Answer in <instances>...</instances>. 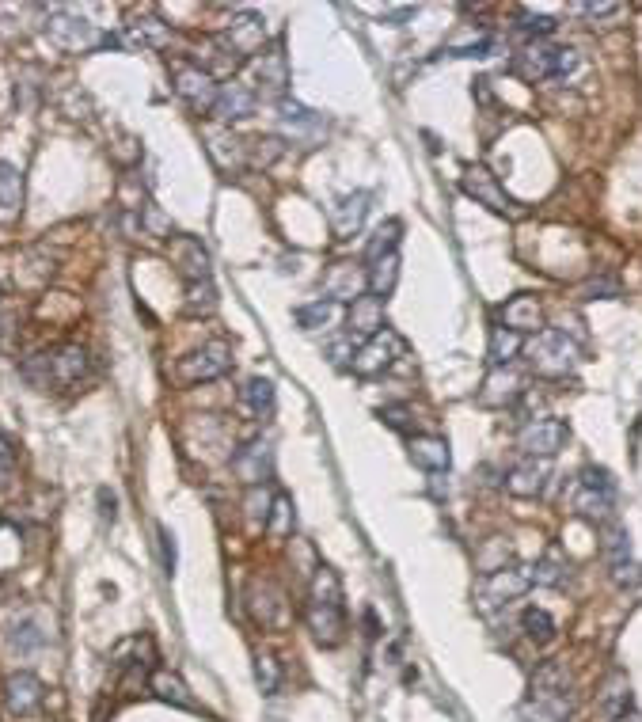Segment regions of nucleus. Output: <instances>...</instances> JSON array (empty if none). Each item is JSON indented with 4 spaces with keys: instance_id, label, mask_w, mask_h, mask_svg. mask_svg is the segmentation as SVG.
<instances>
[{
    "instance_id": "1",
    "label": "nucleus",
    "mask_w": 642,
    "mask_h": 722,
    "mask_svg": "<svg viewBox=\"0 0 642 722\" xmlns=\"http://www.w3.org/2000/svg\"><path fill=\"white\" fill-rule=\"evenodd\" d=\"M308 631L316 635L320 646H339L346 639V605H342V582L331 567H320L308 589V605H304Z\"/></svg>"
},
{
    "instance_id": "2",
    "label": "nucleus",
    "mask_w": 642,
    "mask_h": 722,
    "mask_svg": "<svg viewBox=\"0 0 642 722\" xmlns=\"http://www.w3.org/2000/svg\"><path fill=\"white\" fill-rule=\"evenodd\" d=\"M574 711V692H570V673L563 662H544L532 673L529 696L521 703L525 722H567Z\"/></svg>"
},
{
    "instance_id": "3",
    "label": "nucleus",
    "mask_w": 642,
    "mask_h": 722,
    "mask_svg": "<svg viewBox=\"0 0 642 722\" xmlns=\"http://www.w3.org/2000/svg\"><path fill=\"white\" fill-rule=\"evenodd\" d=\"M88 373V354L76 342H61L54 350L23 361V377L35 388H73L76 380Z\"/></svg>"
},
{
    "instance_id": "4",
    "label": "nucleus",
    "mask_w": 642,
    "mask_h": 722,
    "mask_svg": "<svg viewBox=\"0 0 642 722\" xmlns=\"http://www.w3.org/2000/svg\"><path fill=\"white\" fill-rule=\"evenodd\" d=\"M612 506H616V479L608 468H597V464H586L578 472V483H574V494H570V510L586 521H608L612 517Z\"/></svg>"
},
{
    "instance_id": "5",
    "label": "nucleus",
    "mask_w": 642,
    "mask_h": 722,
    "mask_svg": "<svg viewBox=\"0 0 642 722\" xmlns=\"http://www.w3.org/2000/svg\"><path fill=\"white\" fill-rule=\"evenodd\" d=\"M529 361L532 369L540 373V377H567L570 369L578 365V346L570 339L567 331H559V327H544V331H536L529 339Z\"/></svg>"
},
{
    "instance_id": "6",
    "label": "nucleus",
    "mask_w": 642,
    "mask_h": 722,
    "mask_svg": "<svg viewBox=\"0 0 642 722\" xmlns=\"http://www.w3.org/2000/svg\"><path fill=\"white\" fill-rule=\"evenodd\" d=\"M513 69L525 76V80H563L578 69V54L570 46H544V42H532L525 54H517Z\"/></svg>"
},
{
    "instance_id": "7",
    "label": "nucleus",
    "mask_w": 642,
    "mask_h": 722,
    "mask_svg": "<svg viewBox=\"0 0 642 722\" xmlns=\"http://www.w3.org/2000/svg\"><path fill=\"white\" fill-rule=\"evenodd\" d=\"M532 586V567H502L487 574L483 578V586L475 593V608L483 612V616H491L498 608L513 605L521 593H529Z\"/></svg>"
},
{
    "instance_id": "8",
    "label": "nucleus",
    "mask_w": 642,
    "mask_h": 722,
    "mask_svg": "<svg viewBox=\"0 0 642 722\" xmlns=\"http://www.w3.org/2000/svg\"><path fill=\"white\" fill-rule=\"evenodd\" d=\"M228 365H232V346L225 339H213L206 346H198V350H190L187 358H179L175 377L183 384H206V380L225 377Z\"/></svg>"
},
{
    "instance_id": "9",
    "label": "nucleus",
    "mask_w": 642,
    "mask_h": 722,
    "mask_svg": "<svg viewBox=\"0 0 642 722\" xmlns=\"http://www.w3.org/2000/svg\"><path fill=\"white\" fill-rule=\"evenodd\" d=\"M46 35H50L54 46L69 50V54H84V50H95V46H114L111 35H103L95 23H88L84 16H69V12H57V16H50Z\"/></svg>"
},
{
    "instance_id": "10",
    "label": "nucleus",
    "mask_w": 642,
    "mask_h": 722,
    "mask_svg": "<svg viewBox=\"0 0 642 722\" xmlns=\"http://www.w3.org/2000/svg\"><path fill=\"white\" fill-rule=\"evenodd\" d=\"M570 430L563 418H529L517 434V449L525 456H536V460H551L567 449Z\"/></svg>"
},
{
    "instance_id": "11",
    "label": "nucleus",
    "mask_w": 642,
    "mask_h": 722,
    "mask_svg": "<svg viewBox=\"0 0 642 722\" xmlns=\"http://www.w3.org/2000/svg\"><path fill=\"white\" fill-rule=\"evenodd\" d=\"M460 187L468 198H475L479 206H487L491 213H502V217H521V206L513 202L506 187L498 183V175L491 168H483V164H475V168L464 171V179H460Z\"/></svg>"
},
{
    "instance_id": "12",
    "label": "nucleus",
    "mask_w": 642,
    "mask_h": 722,
    "mask_svg": "<svg viewBox=\"0 0 642 722\" xmlns=\"http://www.w3.org/2000/svg\"><path fill=\"white\" fill-rule=\"evenodd\" d=\"M399 354H403V339H399L396 331L384 327V331H377L373 339H365L358 350H354V365H350V369H354L358 377H377Z\"/></svg>"
},
{
    "instance_id": "13",
    "label": "nucleus",
    "mask_w": 642,
    "mask_h": 722,
    "mask_svg": "<svg viewBox=\"0 0 642 722\" xmlns=\"http://www.w3.org/2000/svg\"><path fill=\"white\" fill-rule=\"evenodd\" d=\"M266 42V27L259 16H236L232 19V27H228L225 35L217 38V46L228 54V61H247V57H255L259 50H263Z\"/></svg>"
},
{
    "instance_id": "14",
    "label": "nucleus",
    "mask_w": 642,
    "mask_h": 722,
    "mask_svg": "<svg viewBox=\"0 0 642 722\" xmlns=\"http://www.w3.org/2000/svg\"><path fill=\"white\" fill-rule=\"evenodd\" d=\"M270 468H274V456H270V441L266 437H251L232 456V472L240 475L247 487H263L266 479H270Z\"/></svg>"
},
{
    "instance_id": "15",
    "label": "nucleus",
    "mask_w": 642,
    "mask_h": 722,
    "mask_svg": "<svg viewBox=\"0 0 642 722\" xmlns=\"http://www.w3.org/2000/svg\"><path fill=\"white\" fill-rule=\"evenodd\" d=\"M175 92L179 99L194 107V111H213V103H217V84H213V73L202 69V65H183L179 73H175Z\"/></svg>"
},
{
    "instance_id": "16",
    "label": "nucleus",
    "mask_w": 642,
    "mask_h": 722,
    "mask_svg": "<svg viewBox=\"0 0 642 722\" xmlns=\"http://www.w3.org/2000/svg\"><path fill=\"white\" fill-rule=\"evenodd\" d=\"M46 700V684L38 681L35 673H12L8 681H4V707L19 715V719H27V715H35L38 707Z\"/></svg>"
},
{
    "instance_id": "17",
    "label": "nucleus",
    "mask_w": 642,
    "mask_h": 722,
    "mask_svg": "<svg viewBox=\"0 0 642 722\" xmlns=\"http://www.w3.org/2000/svg\"><path fill=\"white\" fill-rule=\"evenodd\" d=\"M369 202H373V194H369V190H350V194H342L339 202L331 206V228H335V236H339V240H350V236L365 225V217H369Z\"/></svg>"
},
{
    "instance_id": "18",
    "label": "nucleus",
    "mask_w": 642,
    "mask_h": 722,
    "mask_svg": "<svg viewBox=\"0 0 642 722\" xmlns=\"http://www.w3.org/2000/svg\"><path fill=\"white\" fill-rule=\"evenodd\" d=\"M551 479L548 460H536V456H525L521 464H513L510 475H506V491L517 494V498H540L544 487Z\"/></svg>"
},
{
    "instance_id": "19",
    "label": "nucleus",
    "mask_w": 642,
    "mask_h": 722,
    "mask_svg": "<svg viewBox=\"0 0 642 722\" xmlns=\"http://www.w3.org/2000/svg\"><path fill=\"white\" fill-rule=\"evenodd\" d=\"M247 608L263 627H282L285 624V593L274 582H251L247 589Z\"/></svg>"
},
{
    "instance_id": "20",
    "label": "nucleus",
    "mask_w": 642,
    "mask_h": 722,
    "mask_svg": "<svg viewBox=\"0 0 642 722\" xmlns=\"http://www.w3.org/2000/svg\"><path fill=\"white\" fill-rule=\"evenodd\" d=\"M365 285H369V274L354 270V263H335L327 270V278H323V293H327L335 304H342V301L354 304Z\"/></svg>"
},
{
    "instance_id": "21",
    "label": "nucleus",
    "mask_w": 642,
    "mask_h": 722,
    "mask_svg": "<svg viewBox=\"0 0 642 722\" xmlns=\"http://www.w3.org/2000/svg\"><path fill=\"white\" fill-rule=\"evenodd\" d=\"M213 114L221 122H240V118H251L255 114V92L240 84V80H228L217 92V103H213Z\"/></svg>"
},
{
    "instance_id": "22",
    "label": "nucleus",
    "mask_w": 642,
    "mask_h": 722,
    "mask_svg": "<svg viewBox=\"0 0 642 722\" xmlns=\"http://www.w3.org/2000/svg\"><path fill=\"white\" fill-rule=\"evenodd\" d=\"M407 449H411V460H415L422 472H449V464H453L449 441L437 434H415Z\"/></svg>"
},
{
    "instance_id": "23",
    "label": "nucleus",
    "mask_w": 642,
    "mask_h": 722,
    "mask_svg": "<svg viewBox=\"0 0 642 722\" xmlns=\"http://www.w3.org/2000/svg\"><path fill=\"white\" fill-rule=\"evenodd\" d=\"M502 327H510L517 335H536V331H544V312H540V301L529 297V293H521V297H513L506 308H502Z\"/></svg>"
},
{
    "instance_id": "24",
    "label": "nucleus",
    "mask_w": 642,
    "mask_h": 722,
    "mask_svg": "<svg viewBox=\"0 0 642 722\" xmlns=\"http://www.w3.org/2000/svg\"><path fill=\"white\" fill-rule=\"evenodd\" d=\"M384 327H388V323H384V301L373 297V293H361L358 301L350 304V335L373 339Z\"/></svg>"
},
{
    "instance_id": "25",
    "label": "nucleus",
    "mask_w": 642,
    "mask_h": 722,
    "mask_svg": "<svg viewBox=\"0 0 642 722\" xmlns=\"http://www.w3.org/2000/svg\"><path fill=\"white\" fill-rule=\"evenodd\" d=\"M525 380H521V373L517 369H494L491 377H487V384H483V403H491V407H513L517 399L525 396V388H521Z\"/></svg>"
},
{
    "instance_id": "26",
    "label": "nucleus",
    "mask_w": 642,
    "mask_h": 722,
    "mask_svg": "<svg viewBox=\"0 0 642 722\" xmlns=\"http://www.w3.org/2000/svg\"><path fill=\"white\" fill-rule=\"evenodd\" d=\"M631 707V684H627L624 673H608L601 692H597V711L605 722H616L620 715H627Z\"/></svg>"
},
{
    "instance_id": "27",
    "label": "nucleus",
    "mask_w": 642,
    "mask_h": 722,
    "mask_svg": "<svg viewBox=\"0 0 642 722\" xmlns=\"http://www.w3.org/2000/svg\"><path fill=\"white\" fill-rule=\"evenodd\" d=\"M282 126L297 141H316L323 133V114L308 111L301 103H282Z\"/></svg>"
},
{
    "instance_id": "28",
    "label": "nucleus",
    "mask_w": 642,
    "mask_h": 722,
    "mask_svg": "<svg viewBox=\"0 0 642 722\" xmlns=\"http://www.w3.org/2000/svg\"><path fill=\"white\" fill-rule=\"evenodd\" d=\"M122 42L133 46V50H164L171 42V31L168 23H160V19H137V23L126 27Z\"/></svg>"
},
{
    "instance_id": "29",
    "label": "nucleus",
    "mask_w": 642,
    "mask_h": 722,
    "mask_svg": "<svg viewBox=\"0 0 642 722\" xmlns=\"http://www.w3.org/2000/svg\"><path fill=\"white\" fill-rule=\"evenodd\" d=\"M240 407H244L251 418H266L274 411V384L266 377L247 380L244 388H240Z\"/></svg>"
},
{
    "instance_id": "30",
    "label": "nucleus",
    "mask_w": 642,
    "mask_h": 722,
    "mask_svg": "<svg viewBox=\"0 0 642 722\" xmlns=\"http://www.w3.org/2000/svg\"><path fill=\"white\" fill-rule=\"evenodd\" d=\"M525 350V335H517L510 327H494L491 331V346H487V358H491L494 369H506L517 354Z\"/></svg>"
},
{
    "instance_id": "31",
    "label": "nucleus",
    "mask_w": 642,
    "mask_h": 722,
    "mask_svg": "<svg viewBox=\"0 0 642 722\" xmlns=\"http://www.w3.org/2000/svg\"><path fill=\"white\" fill-rule=\"evenodd\" d=\"M570 578V563L559 548H548L544 559L532 567V586H563Z\"/></svg>"
},
{
    "instance_id": "32",
    "label": "nucleus",
    "mask_w": 642,
    "mask_h": 722,
    "mask_svg": "<svg viewBox=\"0 0 642 722\" xmlns=\"http://www.w3.org/2000/svg\"><path fill=\"white\" fill-rule=\"evenodd\" d=\"M293 316H297L304 331H323V327H331V323L339 320V304L331 301V297H320V301L312 304H301Z\"/></svg>"
},
{
    "instance_id": "33",
    "label": "nucleus",
    "mask_w": 642,
    "mask_h": 722,
    "mask_svg": "<svg viewBox=\"0 0 642 722\" xmlns=\"http://www.w3.org/2000/svg\"><path fill=\"white\" fill-rule=\"evenodd\" d=\"M396 282H399V255L392 251V255H384V259H377V263L369 266V293L373 297H388L392 289H396Z\"/></svg>"
},
{
    "instance_id": "34",
    "label": "nucleus",
    "mask_w": 642,
    "mask_h": 722,
    "mask_svg": "<svg viewBox=\"0 0 642 722\" xmlns=\"http://www.w3.org/2000/svg\"><path fill=\"white\" fill-rule=\"evenodd\" d=\"M179 263H183L187 282H209V255L198 240H190V236L179 240Z\"/></svg>"
},
{
    "instance_id": "35",
    "label": "nucleus",
    "mask_w": 642,
    "mask_h": 722,
    "mask_svg": "<svg viewBox=\"0 0 642 722\" xmlns=\"http://www.w3.org/2000/svg\"><path fill=\"white\" fill-rule=\"evenodd\" d=\"M255 76H259V84H266V92H282L285 80H289V69H285V54L278 50H266L259 61H255Z\"/></svg>"
},
{
    "instance_id": "36",
    "label": "nucleus",
    "mask_w": 642,
    "mask_h": 722,
    "mask_svg": "<svg viewBox=\"0 0 642 722\" xmlns=\"http://www.w3.org/2000/svg\"><path fill=\"white\" fill-rule=\"evenodd\" d=\"M149 688L164 703H175V707H194V700H190V692H187V684L179 681L175 673H168V669H156V673H152V681H149Z\"/></svg>"
},
{
    "instance_id": "37",
    "label": "nucleus",
    "mask_w": 642,
    "mask_h": 722,
    "mask_svg": "<svg viewBox=\"0 0 642 722\" xmlns=\"http://www.w3.org/2000/svg\"><path fill=\"white\" fill-rule=\"evenodd\" d=\"M521 631H525V639L536 646H548L555 639V620H551L548 608H525V616H521Z\"/></svg>"
},
{
    "instance_id": "38",
    "label": "nucleus",
    "mask_w": 642,
    "mask_h": 722,
    "mask_svg": "<svg viewBox=\"0 0 642 722\" xmlns=\"http://www.w3.org/2000/svg\"><path fill=\"white\" fill-rule=\"evenodd\" d=\"M399 236H403V225H399L396 217H392V221H384V225H377L373 240L365 244V259H369V263H377V259H384V255H392L396 244H399Z\"/></svg>"
},
{
    "instance_id": "39",
    "label": "nucleus",
    "mask_w": 642,
    "mask_h": 722,
    "mask_svg": "<svg viewBox=\"0 0 642 722\" xmlns=\"http://www.w3.org/2000/svg\"><path fill=\"white\" fill-rule=\"evenodd\" d=\"M601 551H605L608 567H616V563L631 559V544H627L624 525H605V532H601Z\"/></svg>"
},
{
    "instance_id": "40",
    "label": "nucleus",
    "mask_w": 642,
    "mask_h": 722,
    "mask_svg": "<svg viewBox=\"0 0 642 722\" xmlns=\"http://www.w3.org/2000/svg\"><path fill=\"white\" fill-rule=\"evenodd\" d=\"M19 206H23V175H19V168L0 160V209Z\"/></svg>"
},
{
    "instance_id": "41",
    "label": "nucleus",
    "mask_w": 642,
    "mask_h": 722,
    "mask_svg": "<svg viewBox=\"0 0 642 722\" xmlns=\"http://www.w3.org/2000/svg\"><path fill=\"white\" fill-rule=\"evenodd\" d=\"M217 308V289L213 282H187V312L190 316H209Z\"/></svg>"
},
{
    "instance_id": "42",
    "label": "nucleus",
    "mask_w": 642,
    "mask_h": 722,
    "mask_svg": "<svg viewBox=\"0 0 642 722\" xmlns=\"http://www.w3.org/2000/svg\"><path fill=\"white\" fill-rule=\"evenodd\" d=\"M266 529L274 532V536H289V532H293V502H289L285 494H274L270 517H266Z\"/></svg>"
},
{
    "instance_id": "43",
    "label": "nucleus",
    "mask_w": 642,
    "mask_h": 722,
    "mask_svg": "<svg viewBox=\"0 0 642 722\" xmlns=\"http://www.w3.org/2000/svg\"><path fill=\"white\" fill-rule=\"evenodd\" d=\"M555 27H559V23H555L551 16H536V12H517V31H521V35H529V38H536V42H540V38H548L551 31H555Z\"/></svg>"
},
{
    "instance_id": "44",
    "label": "nucleus",
    "mask_w": 642,
    "mask_h": 722,
    "mask_svg": "<svg viewBox=\"0 0 642 722\" xmlns=\"http://www.w3.org/2000/svg\"><path fill=\"white\" fill-rule=\"evenodd\" d=\"M255 681H259V688H263L266 696H270V692H278V684H282V669H278V662H274L270 654H259V658H255Z\"/></svg>"
},
{
    "instance_id": "45",
    "label": "nucleus",
    "mask_w": 642,
    "mask_h": 722,
    "mask_svg": "<svg viewBox=\"0 0 642 722\" xmlns=\"http://www.w3.org/2000/svg\"><path fill=\"white\" fill-rule=\"evenodd\" d=\"M16 464H19L16 441L0 430V483H8V479L16 475Z\"/></svg>"
},
{
    "instance_id": "46",
    "label": "nucleus",
    "mask_w": 642,
    "mask_h": 722,
    "mask_svg": "<svg viewBox=\"0 0 642 722\" xmlns=\"http://www.w3.org/2000/svg\"><path fill=\"white\" fill-rule=\"evenodd\" d=\"M270 494L263 491V487H251V494H247V517L255 521V525H266V517H270Z\"/></svg>"
},
{
    "instance_id": "47",
    "label": "nucleus",
    "mask_w": 642,
    "mask_h": 722,
    "mask_svg": "<svg viewBox=\"0 0 642 722\" xmlns=\"http://www.w3.org/2000/svg\"><path fill=\"white\" fill-rule=\"evenodd\" d=\"M612 582H616L620 589L642 586V567L639 563H631V559H624V563H616V567H612Z\"/></svg>"
},
{
    "instance_id": "48",
    "label": "nucleus",
    "mask_w": 642,
    "mask_h": 722,
    "mask_svg": "<svg viewBox=\"0 0 642 722\" xmlns=\"http://www.w3.org/2000/svg\"><path fill=\"white\" fill-rule=\"evenodd\" d=\"M380 418H384V426H392V430H399V434H407L411 430V407H384L380 411Z\"/></svg>"
},
{
    "instance_id": "49",
    "label": "nucleus",
    "mask_w": 642,
    "mask_h": 722,
    "mask_svg": "<svg viewBox=\"0 0 642 722\" xmlns=\"http://www.w3.org/2000/svg\"><path fill=\"white\" fill-rule=\"evenodd\" d=\"M354 339V335H350ZM350 339H335L331 342V365H354V342Z\"/></svg>"
},
{
    "instance_id": "50",
    "label": "nucleus",
    "mask_w": 642,
    "mask_h": 722,
    "mask_svg": "<svg viewBox=\"0 0 642 722\" xmlns=\"http://www.w3.org/2000/svg\"><path fill=\"white\" fill-rule=\"evenodd\" d=\"M574 12H582V16H589V19H601V16L620 12V4H574Z\"/></svg>"
},
{
    "instance_id": "51",
    "label": "nucleus",
    "mask_w": 642,
    "mask_h": 722,
    "mask_svg": "<svg viewBox=\"0 0 642 722\" xmlns=\"http://www.w3.org/2000/svg\"><path fill=\"white\" fill-rule=\"evenodd\" d=\"M160 551H164V570H175V544H171V532L160 529Z\"/></svg>"
},
{
    "instance_id": "52",
    "label": "nucleus",
    "mask_w": 642,
    "mask_h": 722,
    "mask_svg": "<svg viewBox=\"0 0 642 722\" xmlns=\"http://www.w3.org/2000/svg\"><path fill=\"white\" fill-rule=\"evenodd\" d=\"M586 293H589V297H593V301H597L601 293H608V297H616V293H620V285H616V282H593V285H589V289H586Z\"/></svg>"
},
{
    "instance_id": "53",
    "label": "nucleus",
    "mask_w": 642,
    "mask_h": 722,
    "mask_svg": "<svg viewBox=\"0 0 642 722\" xmlns=\"http://www.w3.org/2000/svg\"><path fill=\"white\" fill-rule=\"evenodd\" d=\"M616 722H642V715H635V711H627V715H620Z\"/></svg>"
}]
</instances>
